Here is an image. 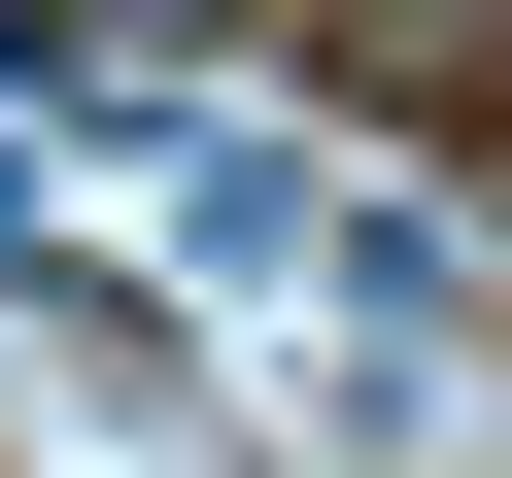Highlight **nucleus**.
I'll return each instance as SVG.
<instances>
[]
</instances>
